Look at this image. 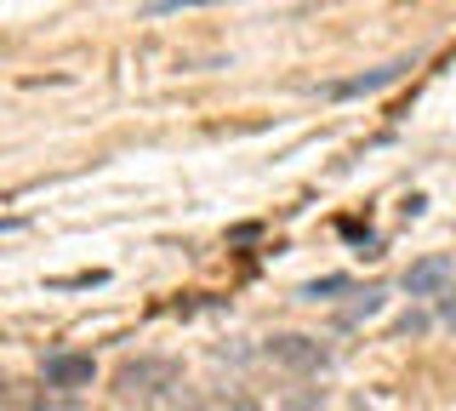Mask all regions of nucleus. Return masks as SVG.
<instances>
[{
  "label": "nucleus",
  "instance_id": "11",
  "mask_svg": "<svg viewBox=\"0 0 456 411\" xmlns=\"http://www.w3.org/2000/svg\"><path fill=\"white\" fill-rule=\"evenodd\" d=\"M439 320H445L451 332H456V292H445V297H439Z\"/></svg>",
  "mask_w": 456,
  "mask_h": 411
},
{
  "label": "nucleus",
  "instance_id": "7",
  "mask_svg": "<svg viewBox=\"0 0 456 411\" xmlns=\"http://www.w3.org/2000/svg\"><path fill=\"white\" fill-rule=\"evenodd\" d=\"M337 292H348V275H325V280H308V286H303L308 303H320V297H337Z\"/></svg>",
  "mask_w": 456,
  "mask_h": 411
},
{
  "label": "nucleus",
  "instance_id": "9",
  "mask_svg": "<svg viewBox=\"0 0 456 411\" xmlns=\"http://www.w3.org/2000/svg\"><path fill=\"white\" fill-rule=\"evenodd\" d=\"M189 6H217V0H154V18H166V12H189Z\"/></svg>",
  "mask_w": 456,
  "mask_h": 411
},
{
  "label": "nucleus",
  "instance_id": "6",
  "mask_svg": "<svg viewBox=\"0 0 456 411\" xmlns=\"http://www.w3.org/2000/svg\"><path fill=\"white\" fill-rule=\"evenodd\" d=\"M382 308V292L377 286H365L360 297H354V308H342V325H360V320H370Z\"/></svg>",
  "mask_w": 456,
  "mask_h": 411
},
{
  "label": "nucleus",
  "instance_id": "4",
  "mask_svg": "<svg viewBox=\"0 0 456 411\" xmlns=\"http://www.w3.org/2000/svg\"><path fill=\"white\" fill-rule=\"evenodd\" d=\"M40 377H46V389H92V377H97V360H92V354H75V349H63V354H46Z\"/></svg>",
  "mask_w": 456,
  "mask_h": 411
},
{
  "label": "nucleus",
  "instance_id": "3",
  "mask_svg": "<svg viewBox=\"0 0 456 411\" xmlns=\"http://www.w3.org/2000/svg\"><path fill=\"white\" fill-rule=\"evenodd\" d=\"M405 292L411 297H445V292H456V258H445V251L417 258L405 268Z\"/></svg>",
  "mask_w": 456,
  "mask_h": 411
},
{
  "label": "nucleus",
  "instance_id": "1",
  "mask_svg": "<svg viewBox=\"0 0 456 411\" xmlns=\"http://www.w3.org/2000/svg\"><path fill=\"white\" fill-rule=\"evenodd\" d=\"M177 360L171 354H137L114 372V394L120 400H166V389H177Z\"/></svg>",
  "mask_w": 456,
  "mask_h": 411
},
{
  "label": "nucleus",
  "instance_id": "8",
  "mask_svg": "<svg viewBox=\"0 0 456 411\" xmlns=\"http://www.w3.org/2000/svg\"><path fill=\"white\" fill-rule=\"evenodd\" d=\"M103 268H86V275H63V280H52V292H75V286H103Z\"/></svg>",
  "mask_w": 456,
  "mask_h": 411
},
{
  "label": "nucleus",
  "instance_id": "2",
  "mask_svg": "<svg viewBox=\"0 0 456 411\" xmlns=\"http://www.w3.org/2000/svg\"><path fill=\"white\" fill-rule=\"evenodd\" d=\"M263 354L274 366H285V372H325L331 366V349L320 343V337H303V332H280V337H268Z\"/></svg>",
  "mask_w": 456,
  "mask_h": 411
},
{
  "label": "nucleus",
  "instance_id": "10",
  "mask_svg": "<svg viewBox=\"0 0 456 411\" xmlns=\"http://www.w3.org/2000/svg\"><path fill=\"white\" fill-rule=\"evenodd\" d=\"M428 332V315H405L399 320V337H422Z\"/></svg>",
  "mask_w": 456,
  "mask_h": 411
},
{
  "label": "nucleus",
  "instance_id": "12",
  "mask_svg": "<svg viewBox=\"0 0 456 411\" xmlns=\"http://www.w3.org/2000/svg\"><path fill=\"white\" fill-rule=\"evenodd\" d=\"M18 229H28V218H0V234H18Z\"/></svg>",
  "mask_w": 456,
  "mask_h": 411
},
{
  "label": "nucleus",
  "instance_id": "5",
  "mask_svg": "<svg viewBox=\"0 0 456 411\" xmlns=\"http://www.w3.org/2000/svg\"><path fill=\"white\" fill-rule=\"evenodd\" d=\"M405 69H411V63H382V69H370V75L337 80V86H325V92H331V97H370V92L394 86V80H405Z\"/></svg>",
  "mask_w": 456,
  "mask_h": 411
}]
</instances>
